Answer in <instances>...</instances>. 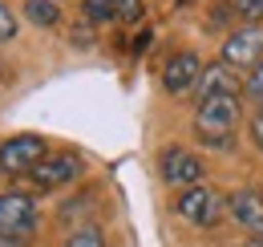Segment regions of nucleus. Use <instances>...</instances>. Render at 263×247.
Here are the masks:
<instances>
[{
  "label": "nucleus",
  "mask_w": 263,
  "mask_h": 247,
  "mask_svg": "<svg viewBox=\"0 0 263 247\" xmlns=\"http://www.w3.org/2000/svg\"><path fill=\"white\" fill-rule=\"evenodd\" d=\"M65 247H105V231L93 227V223H89V227H73Z\"/></svg>",
  "instance_id": "nucleus-13"
},
{
  "label": "nucleus",
  "mask_w": 263,
  "mask_h": 247,
  "mask_svg": "<svg viewBox=\"0 0 263 247\" xmlns=\"http://www.w3.org/2000/svg\"><path fill=\"white\" fill-rule=\"evenodd\" d=\"M41 227V207L29 190H0V235L16 239L25 247Z\"/></svg>",
  "instance_id": "nucleus-3"
},
{
  "label": "nucleus",
  "mask_w": 263,
  "mask_h": 247,
  "mask_svg": "<svg viewBox=\"0 0 263 247\" xmlns=\"http://www.w3.org/2000/svg\"><path fill=\"white\" fill-rule=\"evenodd\" d=\"M85 174V158L77 150H49V154L36 162V170L29 174V183L36 190H65Z\"/></svg>",
  "instance_id": "nucleus-5"
},
{
  "label": "nucleus",
  "mask_w": 263,
  "mask_h": 247,
  "mask_svg": "<svg viewBox=\"0 0 263 247\" xmlns=\"http://www.w3.org/2000/svg\"><path fill=\"white\" fill-rule=\"evenodd\" d=\"M170 211L182 219V223L206 231V227H219V223L227 219V195H223L219 186L198 183V186H191V190H178L174 203H170Z\"/></svg>",
  "instance_id": "nucleus-2"
},
{
  "label": "nucleus",
  "mask_w": 263,
  "mask_h": 247,
  "mask_svg": "<svg viewBox=\"0 0 263 247\" xmlns=\"http://www.w3.org/2000/svg\"><path fill=\"white\" fill-rule=\"evenodd\" d=\"M239 247H263V239H243Z\"/></svg>",
  "instance_id": "nucleus-21"
},
{
  "label": "nucleus",
  "mask_w": 263,
  "mask_h": 247,
  "mask_svg": "<svg viewBox=\"0 0 263 247\" xmlns=\"http://www.w3.org/2000/svg\"><path fill=\"white\" fill-rule=\"evenodd\" d=\"M239 25H263V0H235Z\"/></svg>",
  "instance_id": "nucleus-18"
},
{
  "label": "nucleus",
  "mask_w": 263,
  "mask_h": 247,
  "mask_svg": "<svg viewBox=\"0 0 263 247\" xmlns=\"http://www.w3.org/2000/svg\"><path fill=\"white\" fill-rule=\"evenodd\" d=\"M202 69H206V65H202V57H198L195 49L174 53V57L162 65V90L170 93V97H186V93H195Z\"/></svg>",
  "instance_id": "nucleus-8"
},
{
  "label": "nucleus",
  "mask_w": 263,
  "mask_h": 247,
  "mask_svg": "<svg viewBox=\"0 0 263 247\" xmlns=\"http://www.w3.org/2000/svg\"><path fill=\"white\" fill-rule=\"evenodd\" d=\"M243 97L255 101V105H263V61L255 65V69H247V77H243Z\"/></svg>",
  "instance_id": "nucleus-15"
},
{
  "label": "nucleus",
  "mask_w": 263,
  "mask_h": 247,
  "mask_svg": "<svg viewBox=\"0 0 263 247\" xmlns=\"http://www.w3.org/2000/svg\"><path fill=\"white\" fill-rule=\"evenodd\" d=\"M45 154H49V142L41 134H12L0 142V170L4 174H33Z\"/></svg>",
  "instance_id": "nucleus-7"
},
{
  "label": "nucleus",
  "mask_w": 263,
  "mask_h": 247,
  "mask_svg": "<svg viewBox=\"0 0 263 247\" xmlns=\"http://www.w3.org/2000/svg\"><path fill=\"white\" fill-rule=\"evenodd\" d=\"M239 118H243V97L239 93H219V97H206L195 105V138L215 150V154H235L239 146Z\"/></svg>",
  "instance_id": "nucleus-1"
},
{
  "label": "nucleus",
  "mask_w": 263,
  "mask_h": 247,
  "mask_svg": "<svg viewBox=\"0 0 263 247\" xmlns=\"http://www.w3.org/2000/svg\"><path fill=\"white\" fill-rule=\"evenodd\" d=\"M243 90V81L235 77V69L223 61H215V65H206L202 69V77H198V85H195V97L198 101H206V97H219V93H239Z\"/></svg>",
  "instance_id": "nucleus-10"
},
{
  "label": "nucleus",
  "mask_w": 263,
  "mask_h": 247,
  "mask_svg": "<svg viewBox=\"0 0 263 247\" xmlns=\"http://www.w3.org/2000/svg\"><path fill=\"white\" fill-rule=\"evenodd\" d=\"M69 41H73V49H93V25H89V21H81V25H73V32H69Z\"/></svg>",
  "instance_id": "nucleus-20"
},
{
  "label": "nucleus",
  "mask_w": 263,
  "mask_h": 247,
  "mask_svg": "<svg viewBox=\"0 0 263 247\" xmlns=\"http://www.w3.org/2000/svg\"><path fill=\"white\" fill-rule=\"evenodd\" d=\"M158 179H162L174 195L191 190V186L206 183V162L202 154H195L191 146H162L158 150Z\"/></svg>",
  "instance_id": "nucleus-4"
},
{
  "label": "nucleus",
  "mask_w": 263,
  "mask_h": 247,
  "mask_svg": "<svg viewBox=\"0 0 263 247\" xmlns=\"http://www.w3.org/2000/svg\"><path fill=\"white\" fill-rule=\"evenodd\" d=\"M81 21H89L93 29L98 25H114V0H81Z\"/></svg>",
  "instance_id": "nucleus-12"
},
{
  "label": "nucleus",
  "mask_w": 263,
  "mask_h": 247,
  "mask_svg": "<svg viewBox=\"0 0 263 247\" xmlns=\"http://www.w3.org/2000/svg\"><path fill=\"white\" fill-rule=\"evenodd\" d=\"M227 25L239 29V12H235V0H219L206 16V29H227Z\"/></svg>",
  "instance_id": "nucleus-14"
},
{
  "label": "nucleus",
  "mask_w": 263,
  "mask_h": 247,
  "mask_svg": "<svg viewBox=\"0 0 263 247\" xmlns=\"http://www.w3.org/2000/svg\"><path fill=\"white\" fill-rule=\"evenodd\" d=\"M16 32H21V16H16V12H12V8L0 0V45H8Z\"/></svg>",
  "instance_id": "nucleus-17"
},
{
  "label": "nucleus",
  "mask_w": 263,
  "mask_h": 247,
  "mask_svg": "<svg viewBox=\"0 0 263 247\" xmlns=\"http://www.w3.org/2000/svg\"><path fill=\"white\" fill-rule=\"evenodd\" d=\"M247 142L255 146V154H263V105H255L247 118Z\"/></svg>",
  "instance_id": "nucleus-19"
},
{
  "label": "nucleus",
  "mask_w": 263,
  "mask_h": 247,
  "mask_svg": "<svg viewBox=\"0 0 263 247\" xmlns=\"http://www.w3.org/2000/svg\"><path fill=\"white\" fill-rule=\"evenodd\" d=\"M0 174H4V170H0Z\"/></svg>",
  "instance_id": "nucleus-22"
},
{
  "label": "nucleus",
  "mask_w": 263,
  "mask_h": 247,
  "mask_svg": "<svg viewBox=\"0 0 263 247\" xmlns=\"http://www.w3.org/2000/svg\"><path fill=\"white\" fill-rule=\"evenodd\" d=\"M114 16L126 21V25H138V21L146 16V4H142V0H114Z\"/></svg>",
  "instance_id": "nucleus-16"
},
{
  "label": "nucleus",
  "mask_w": 263,
  "mask_h": 247,
  "mask_svg": "<svg viewBox=\"0 0 263 247\" xmlns=\"http://www.w3.org/2000/svg\"><path fill=\"white\" fill-rule=\"evenodd\" d=\"M219 61L231 65L235 73H247L263 61V25H239L223 37V49H219Z\"/></svg>",
  "instance_id": "nucleus-6"
},
{
  "label": "nucleus",
  "mask_w": 263,
  "mask_h": 247,
  "mask_svg": "<svg viewBox=\"0 0 263 247\" xmlns=\"http://www.w3.org/2000/svg\"><path fill=\"white\" fill-rule=\"evenodd\" d=\"M227 215L247 231L251 239H263V186H243L227 195Z\"/></svg>",
  "instance_id": "nucleus-9"
},
{
  "label": "nucleus",
  "mask_w": 263,
  "mask_h": 247,
  "mask_svg": "<svg viewBox=\"0 0 263 247\" xmlns=\"http://www.w3.org/2000/svg\"><path fill=\"white\" fill-rule=\"evenodd\" d=\"M21 12H25V21L36 25V29H57V25H61V0H25Z\"/></svg>",
  "instance_id": "nucleus-11"
}]
</instances>
